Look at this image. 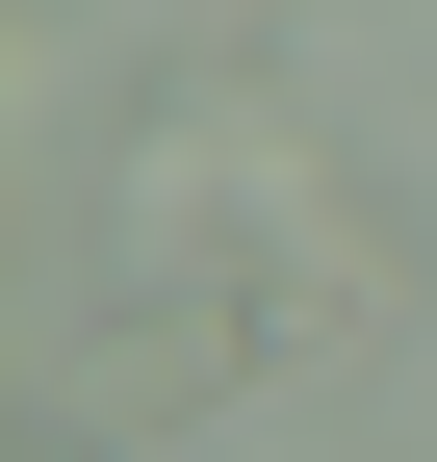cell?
<instances>
[{"label":"cell","instance_id":"6da1fadb","mask_svg":"<svg viewBox=\"0 0 437 462\" xmlns=\"http://www.w3.org/2000/svg\"><path fill=\"white\" fill-rule=\"evenodd\" d=\"M257 360H284V309H257V282H129V309H78L51 411H78V437H206Z\"/></svg>","mask_w":437,"mask_h":462},{"label":"cell","instance_id":"3957f363","mask_svg":"<svg viewBox=\"0 0 437 462\" xmlns=\"http://www.w3.org/2000/svg\"><path fill=\"white\" fill-rule=\"evenodd\" d=\"M26 462H129V437H78V411H51V437H26Z\"/></svg>","mask_w":437,"mask_h":462},{"label":"cell","instance_id":"7a4b0ae2","mask_svg":"<svg viewBox=\"0 0 437 462\" xmlns=\"http://www.w3.org/2000/svg\"><path fill=\"white\" fill-rule=\"evenodd\" d=\"M51 51H103V78H181V51H257V0H51Z\"/></svg>","mask_w":437,"mask_h":462}]
</instances>
